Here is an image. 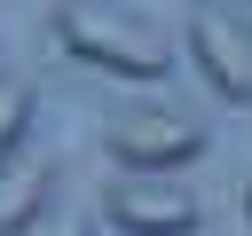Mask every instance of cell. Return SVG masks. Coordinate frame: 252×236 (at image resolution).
I'll return each mask as SVG.
<instances>
[{"label":"cell","instance_id":"obj_1","mask_svg":"<svg viewBox=\"0 0 252 236\" xmlns=\"http://www.w3.org/2000/svg\"><path fill=\"white\" fill-rule=\"evenodd\" d=\"M63 47L110 79H134V87H158L173 71V39L142 16H118V8H63Z\"/></svg>","mask_w":252,"mask_h":236},{"label":"cell","instance_id":"obj_2","mask_svg":"<svg viewBox=\"0 0 252 236\" xmlns=\"http://www.w3.org/2000/svg\"><path fill=\"white\" fill-rule=\"evenodd\" d=\"M110 157L126 165V173H173V165H189L197 149H205V126L197 118H181V110H165V102H142V110H126V118H110Z\"/></svg>","mask_w":252,"mask_h":236},{"label":"cell","instance_id":"obj_3","mask_svg":"<svg viewBox=\"0 0 252 236\" xmlns=\"http://www.w3.org/2000/svg\"><path fill=\"white\" fill-rule=\"evenodd\" d=\"M102 212H110V228H126V236H189V228H197V197H189L181 181H165V173H126V181H110Z\"/></svg>","mask_w":252,"mask_h":236},{"label":"cell","instance_id":"obj_4","mask_svg":"<svg viewBox=\"0 0 252 236\" xmlns=\"http://www.w3.org/2000/svg\"><path fill=\"white\" fill-rule=\"evenodd\" d=\"M189 55H197V71H205V87L220 102H252V31L228 8H197L189 16Z\"/></svg>","mask_w":252,"mask_h":236},{"label":"cell","instance_id":"obj_5","mask_svg":"<svg viewBox=\"0 0 252 236\" xmlns=\"http://www.w3.org/2000/svg\"><path fill=\"white\" fill-rule=\"evenodd\" d=\"M47 181H55V173H47L39 157H8V165H0V236H16L32 212H47Z\"/></svg>","mask_w":252,"mask_h":236},{"label":"cell","instance_id":"obj_6","mask_svg":"<svg viewBox=\"0 0 252 236\" xmlns=\"http://www.w3.org/2000/svg\"><path fill=\"white\" fill-rule=\"evenodd\" d=\"M24 126H32V79H24V71H0V165L16 157Z\"/></svg>","mask_w":252,"mask_h":236},{"label":"cell","instance_id":"obj_7","mask_svg":"<svg viewBox=\"0 0 252 236\" xmlns=\"http://www.w3.org/2000/svg\"><path fill=\"white\" fill-rule=\"evenodd\" d=\"M16 236H79V220H71V212H55V205H47V212H32V220H24V228H16Z\"/></svg>","mask_w":252,"mask_h":236},{"label":"cell","instance_id":"obj_8","mask_svg":"<svg viewBox=\"0 0 252 236\" xmlns=\"http://www.w3.org/2000/svg\"><path fill=\"white\" fill-rule=\"evenodd\" d=\"M244 228H252V181H244Z\"/></svg>","mask_w":252,"mask_h":236}]
</instances>
